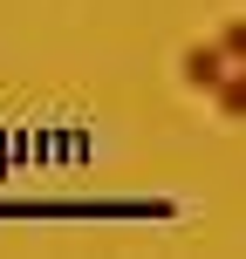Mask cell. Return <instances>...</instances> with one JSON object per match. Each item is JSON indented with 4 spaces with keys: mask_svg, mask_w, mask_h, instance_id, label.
<instances>
[{
    "mask_svg": "<svg viewBox=\"0 0 246 259\" xmlns=\"http://www.w3.org/2000/svg\"><path fill=\"white\" fill-rule=\"evenodd\" d=\"M219 55H226L233 68H246V21H226V27H219Z\"/></svg>",
    "mask_w": 246,
    "mask_h": 259,
    "instance_id": "cell-3",
    "label": "cell"
},
{
    "mask_svg": "<svg viewBox=\"0 0 246 259\" xmlns=\"http://www.w3.org/2000/svg\"><path fill=\"white\" fill-rule=\"evenodd\" d=\"M212 89H219V109H226V116H246V68H226Z\"/></svg>",
    "mask_w": 246,
    "mask_h": 259,
    "instance_id": "cell-2",
    "label": "cell"
},
{
    "mask_svg": "<svg viewBox=\"0 0 246 259\" xmlns=\"http://www.w3.org/2000/svg\"><path fill=\"white\" fill-rule=\"evenodd\" d=\"M226 68H233V62H226L219 48H205V41H198V48H185V82H192V89H212Z\"/></svg>",
    "mask_w": 246,
    "mask_h": 259,
    "instance_id": "cell-1",
    "label": "cell"
}]
</instances>
